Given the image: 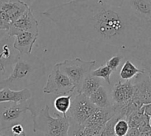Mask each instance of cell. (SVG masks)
<instances>
[{"label": "cell", "instance_id": "obj_1", "mask_svg": "<svg viewBox=\"0 0 151 136\" xmlns=\"http://www.w3.org/2000/svg\"><path fill=\"white\" fill-rule=\"evenodd\" d=\"M42 15L82 42L116 47L142 65L151 60V21L139 17L126 3L115 7L101 0H71Z\"/></svg>", "mask_w": 151, "mask_h": 136}, {"label": "cell", "instance_id": "obj_2", "mask_svg": "<svg viewBox=\"0 0 151 136\" xmlns=\"http://www.w3.org/2000/svg\"><path fill=\"white\" fill-rule=\"evenodd\" d=\"M46 74L44 63L38 57L19 53L13 71L8 77L0 81V89H24L38 82Z\"/></svg>", "mask_w": 151, "mask_h": 136}, {"label": "cell", "instance_id": "obj_3", "mask_svg": "<svg viewBox=\"0 0 151 136\" xmlns=\"http://www.w3.org/2000/svg\"><path fill=\"white\" fill-rule=\"evenodd\" d=\"M55 115L56 117L50 115V107L48 105H46L45 107L37 113L32 119L33 132H40L44 135H69L71 127L69 116L57 113H55Z\"/></svg>", "mask_w": 151, "mask_h": 136}, {"label": "cell", "instance_id": "obj_4", "mask_svg": "<svg viewBox=\"0 0 151 136\" xmlns=\"http://www.w3.org/2000/svg\"><path fill=\"white\" fill-rule=\"evenodd\" d=\"M27 111L30 113L32 119L37 114L35 102L32 98L23 102L0 103V135H7L13 125L22 123Z\"/></svg>", "mask_w": 151, "mask_h": 136}, {"label": "cell", "instance_id": "obj_5", "mask_svg": "<svg viewBox=\"0 0 151 136\" xmlns=\"http://www.w3.org/2000/svg\"><path fill=\"white\" fill-rule=\"evenodd\" d=\"M115 115L112 107L108 108L96 107L91 116L84 125L72 130V135H100L105 125Z\"/></svg>", "mask_w": 151, "mask_h": 136}, {"label": "cell", "instance_id": "obj_6", "mask_svg": "<svg viewBox=\"0 0 151 136\" xmlns=\"http://www.w3.org/2000/svg\"><path fill=\"white\" fill-rule=\"evenodd\" d=\"M61 72L66 74L73 82L76 87V92L80 93L83 81L86 76L90 74L95 66V60H82L80 57H75L72 60H65L58 63Z\"/></svg>", "mask_w": 151, "mask_h": 136}, {"label": "cell", "instance_id": "obj_7", "mask_svg": "<svg viewBox=\"0 0 151 136\" xmlns=\"http://www.w3.org/2000/svg\"><path fill=\"white\" fill-rule=\"evenodd\" d=\"M75 91L76 87L73 82L66 74L61 72L58 63L55 64L43 88V93L60 96L72 94Z\"/></svg>", "mask_w": 151, "mask_h": 136}, {"label": "cell", "instance_id": "obj_8", "mask_svg": "<svg viewBox=\"0 0 151 136\" xmlns=\"http://www.w3.org/2000/svg\"><path fill=\"white\" fill-rule=\"evenodd\" d=\"M96 107H97L91 102L88 96L82 93H77L76 97L72 99L69 109L71 127L75 128L84 125L91 116Z\"/></svg>", "mask_w": 151, "mask_h": 136}, {"label": "cell", "instance_id": "obj_9", "mask_svg": "<svg viewBox=\"0 0 151 136\" xmlns=\"http://www.w3.org/2000/svg\"><path fill=\"white\" fill-rule=\"evenodd\" d=\"M14 37L8 34L0 39V81L8 77L13 71L19 52L13 47Z\"/></svg>", "mask_w": 151, "mask_h": 136}, {"label": "cell", "instance_id": "obj_10", "mask_svg": "<svg viewBox=\"0 0 151 136\" xmlns=\"http://www.w3.org/2000/svg\"><path fill=\"white\" fill-rule=\"evenodd\" d=\"M7 34L10 36L14 37L13 47L20 54H29L32 53V49L38 37V34L27 31L19 30L12 25L10 29L7 31Z\"/></svg>", "mask_w": 151, "mask_h": 136}, {"label": "cell", "instance_id": "obj_11", "mask_svg": "<svg viewBox=\"0 0 151 136\" xmlns=\"http://www.w3.org/2000/svg\"><path fill=\"white\" fill-rule=\"evenodd\" d=\"M135 92L134 96L143 105L151 103V77L147 73L139 74L134 80Z\"/></svg>", "mask_w": 151, "mask_h": 136}, {"label": "cell", "instance_id": "obj_12", "mask_svg": "<svg viewBox=\"0 0 151 136\" xmlns=\"http://www.w3.org/2000/svg\"><path fill=\"white\" fill-rule=\"evenodd\" d=\"M135 92L134 82L130 80H119L114 86L111 92L112 99L116 104H123L131 99Z\"/></svg>", "mask_w": 151, "mask_h": 136}, {"label": "cell", "instance_id": "obj_13", "mask_svg": "<svg viewBox=\"0 0 151 136\" xmlns=\"http://www.w3.org/2000/svg\"><path fill=\"white\" fill-rule=\"evenodd\" d=\"M29 8V5L22 0H0V10L8 15L12 22L17 20Z\"/></svg>", "mask_w": 151, "mask_h": 136}, {"label": "cell", "instance_id": "obj_14", "mask_svg": "<svg viewBox=\"0 0 151 136\" xmlns=\"http://www.w3.org/2000/svg\"><path fill=\"white\" fill-rule=\"evenodd\" d=\"M12 26L21 31H27L35 34H39L38 22L34 16L29 7L17 20L12 23Z\"/></svg>", "mask_w": 151, "mask_h": 136}, {"label": "cell", "instance_id": "obj_15", "mask_svg": "<svg viewBox=\"0 0 151 136\" xmlns=\"http://www.w3.org/2000/svg\"><path fill=\"white\" fill-rule=\"evenodd\" d=\"M32 98V94L29 88L16 91L9 88L0 89V103L15 102H23Z\"/></svg>", "mask_w": 151, "mask_h": 136}, {"label": "cell", "instance_id": "obj_16", "mask_svg": "<svg viewBox=\"0 0 151 136\" xmlns=\"http://www.w3.org/2000/svg\"><path fill=\"white\" fill-rule=\"evenodd\" d=\"M125 3L139 17L151 21L150 0H125Z\"/></svg>", "mask_w": 151, "mask_h": 136}, {"label": "cell", "instance_id": "obj_17", "mask_svg": "<svg viewBox=\"0 0 151 136\" xmlns=\"http://www.w3.org/2000/svg\"><path fill=\"white\" fill-rule=\"evenodd\" d=\"M91 102L97 107L100 108H108L111 107L110 100L107 90L103 86H100L89 97Z\"/></svg>", "mask_w": 151, "mask_h": 136}, {"label": "cell", "instance_id": "obj_18", "mask_svg": "<svg viewBox=\"0 0 151 136\" xmlns=\"http://www.w3.org/2000/svg\"><path fill=\"white\" fill-rule=\"evenodd\" d=\"M100 86H101L100 78L93 76L90 73L84 78L80 93H82L89 97Z\"/></svg>", "mask_w": 151, "mask_h": 136}, {"label": "cell", "instance_id": "obj_19", "mask_svg": "<svg viewBox=\"0 0 151 136\" xmlns=\"http://www.w3.org/2000/svg\"><path fill=\"white\" fill-rule=\"evenodd\" d=\"M144 69H139L129 60H125L119 72V76L123 80H130L135 77L139 74L145 73Z\"/></svg>", "mask_w": 151, "mask_h": 136}, {"label": "cell", "instance_id": "obj_20", "mask_svg": "<svg viewBox=\"0 0 151 136\" xmlns=\"http://www.w3.org/2000/svg\"><path fill=\"white\" fill-rule=\"evenodd\" d=\"M73 94L69 95H60L55 99L54 107L58 113L66 115V113L69 110L72 105V98Z\"/></svg>", "mask_w": 151, "mask_h": 136}, {"label": "cell", "instance_id": "obj_21", "mask_svg": "<svg viewBox=\"0 0 151 136\" xmlns=\"http://www.w3.org/2000/svg\"><path fill=\"white\" fill-rule=\"evenodd\" d=\"M114 71L109 67L107 65H102L97 69L91 71V74L93 76L97 77L99 78H103L109 85L111 84V76L113 74Z\"/></svg>", "mask_w": 151, "mask_h": 136}, {"label": "cell", "instance_id": "obj_22", "mask_svg": "<svg viewBox=\"0 0 151 136\" xmlns=\"http://www.w3.org/2000/svg\"><path fill=\"white\" fill-rule=\"evenodd\" d=\"M120 119H122L120 116H119L118 114H115L114 116L111 119H109L107 122V123L106 124V125H105L104 128L103 129V131H102L100 135H115L114 132V126L115 125H116V122Z\"/></svg>", "mask_w": 151, "mask_h": 136}, {"label": "cell", "instance_id": "obj_23", "mask_svg": "<svg viewBox=\"0 0 151 136\" xmlns=\"http://www.w3.org/2000/svg\"><path fill=\"white\" fill-rule=\"evenodd\" d=\"M130 130L128 121L124 119H120L116 122L114 126L115 135L117 136H125L128 135Z\"/></svg>", "mask_w": 151, "mask_h": 136}, {"label": "cell", "instance_id": "obj_24", "mask_svg": "<svg viewBox=\"0 0 151 136\" xmlns=\"http://www.w3.org/2000/svg\"><path fill=\"white\" fill-rule=\"evenodd\" d=\"M12 21L5 12L0 10V30L8 31L12 24Z\"/></svg>", "mask_w": 151, "mask_h": 136}, {"label": "cell", "instance_id": "obj_25", "mask_svg": "<svg viewBox=\"0 0 151 136\" xmlns=\"http://www.w3.org/2000/svg\"><path fill=\"white\" fill-rule=\"evenodd\" d=\"M124 56L122 55V54L113 56V57H111V58L106 62V65L114 72V71H116V69L119 67V64H120L121 61H122V60Z\"/></svg>", "mask_w": 151, "mask_h": 136}, {"label": "cell", "instance_id": "obj_26", "mask_svg": "<svg viewBox=\"0 0 151 136\" xmlns=\"http://www.w3.org/2000/svg\"><path fill=\"white\" fill-rule=\"evenodd\" d=\"M7 135H26V133L24 132L23 126L22 123L16 124L13 125L9 130Z\"/></svg>", "mask_w": 151, "mask_h": 136}, {"label": "cell", "instance_id": "obj_27", "mask_svg": "<svg viewBox=\"0 0 151 136\" xmlns=\"http://www.w3.org/2000/svg\"><path fill=\"white\" fill-rule=\"evenodd\" d=\"M106 4L115 7H122L125 4V0H101Z\"/></svg>", "mask_w": 151, "mask_h": 136}, {"label": "cell", "instance_id": "obj_28", "mask_svg": "<svg viewBox=\"0 0 151 136\" xmlns=\"http://www.w3.org/2000/svg\"><path fill=\"white\" fill-rule=\"evenodd\" d=\"M142 109L143 112L145 113L147 116H151V103H149V104L144 105L142 107Z\"/></svg>", "mask_w": 151, "mask_h": 136}, {"label": "cell", "instance_id": "obj_29", "mask_svg": "<svg viewBox=\"0 0 151 136\" xmlns=\"http://www.w3.org/2000/svg\"><path fill=\"white\" fill-rule=\"evenodd\" d=\"M149 125H150V126L151 127V116L150 117V119H149Z\"/></svg>", "mask_w": 151, "mask_h": 136}, {"label": "cell", "instance_id": "obj_30", "mask_svg": "<svg viewBox=\"0 0 151 136\" xmlns=\"http://www.w3.org/2000/svg\"><path fill=\"white\" fill-rule=\"evenodd\" d=\"M149 75H150V77H151V74H149Z\"/></svg>", "mask_w": 151, "mask_h": 136}, {"label": "cell", "instance_id": "obj_31", "mask_svg": "<svg viewBox=\"0 0 151 136\" xmlns=\"http://www.w3.org/2000/svg\"><path fill=\"white\" fill-rule=\"evenodd\" d=\"M150 1H151V0H150Z\"/></svg>", "mask_w": 151, "mask_h": 136}, {"label": "cell", "instance_id": "obj_32", "mask_svg": "<svg viewBox=\"0 0 151 136\" xmlns=\"http://www.w3.org/2000/svg\"></svg>", "mask_w": 151, "mask_h": 136}]
</instances>
